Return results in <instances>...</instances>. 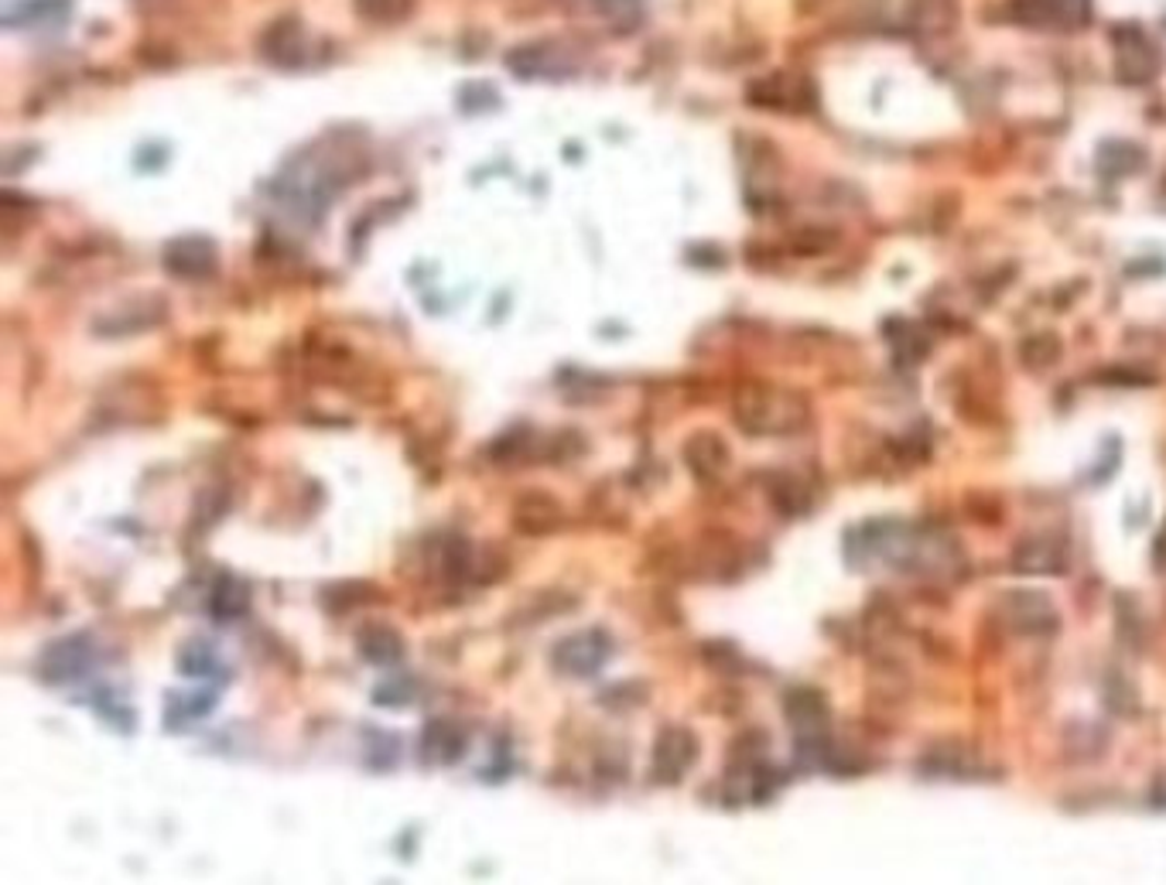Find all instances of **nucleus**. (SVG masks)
<instances>
[{"label":"nucleus","instance_id":"nucleus-1","mask_svg":"<svg viewBox=\"0 0 1166 885\" xmlns=\"http://www.w3.org/2000/svg\"><path fill=\"white\" fill-rule=\"evenodd\" d=\"M735 421L750 435H790L808 421V404L790 390L746 387L735 396Z\"/></svg>","mask_w":1166,"mask_h":885},{"label":"nucleus","instance_id":"nucleus-2","mask_svg":"<svg viewBox=\"0 0 1166 885\" xmlns=\"http://www.w3.org/2000/svg\"><path fill=\"white\" fill-rule=\"evenodd\" d=\"M695 752H698V742L688 728H667L664 738L658 742V749H653V773L674 783L691 769Z\"/></svg>","mask_w":1166,"mask_h":885},{"label":"nucleus","instance_id":"nucleus-3","mask_svg":"<svg viewBox=\"0 0 1166 885\" xmlns=\"http://www.w3.org/2000/svg\"><path fill=\"white\" fill-rule=\"evenodd\" d=\"M564 520V509L555 496L545 493H527L514 503V527L527 537H545L555 533Z\"/></svg>","mask_w":1166,"mask_h":885},{"label":"nucleus","instance_id":"nucleus-4","mask_svg":"<svg viewBox=\"0 0 1166 885\" xmlns=\"http://www.w3.org/2000/svg\"><path fill=\"white\" fill-rule=\"evenodd\" d=\"M685 459H688V469L698 475V479H719L729 466V445L712 435V432H698L695 438H688L685 445Z\"/></svg>","mask_w":1166,"mask_h":885},{"label":"nucleus","instance_id":"nucleus-5","mask_svg":"<svg viewBox=\"0 0 1166 885\" xmlns=\"http://www.w3.org/2000/svg\"><path fill=\"white\" fill-rule=\"evenodd\" d=\"M1009 606L1019 609V616H1013V619H1016V625H1019L1022 633L1050 630V625H1054V619H1058L1054 609L1047 606V598H1043L1040 591H1013Z\"/></svg>","mask_w":1166,"mask_h":885},{"label":"nucleus","instance_id":"nucleus-6","mask_svg":"<svg viewBox=\"0 0 1166 885\" xmlns=\"http://www.w3.org/2000/svg\"><path fill=\"white\" fill-rule=\"evenodd\" d=\"M1064 554L1054 551L1050 540H1030L1027 548L1019 551V571H1061Z\"/></svg>","mask_w":1166,"mask_h":885},{"label":"nucleus","instance_id":"nucleus-7","mask_svg":"<svg viewBox=\"0 0 1166 885\" xmlns=\"http://www.w3.org/2000/svg\"><path fill=\"white\" fill-rule=\"evenodd\" d=\"M1153 801L1159 804V807H1166V773L1156 780V793H1153Z\"/></svg>","mask_w":1166,"mask_h":885}]
</instances>
